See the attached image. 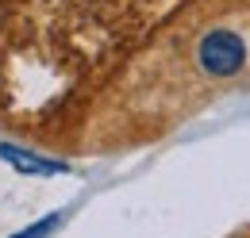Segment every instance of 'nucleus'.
<instances>
[{"label":"nucleus","mask_w":250,"mask_h":238,"mask_svg":"<svg viewBox=\"0 0 250 238\" xmlns=\"http://www.w3.org/2000/svg\"><path fill=\"white\" fill-rule=\"evenodd\" d=\"M196 65L208 77H235L247 65V42L243 35H235L231 27H216L208 31L196 46Z\"/></svg>","instance_id":"1"}]
</instances>
